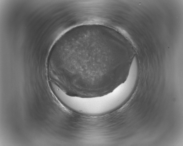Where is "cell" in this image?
Masks as SVG:
<instances>
[{
    "instance_id": "cell-1",
    "label": "cell",
    "mask_w": 183,
    "mask_h": 146,
    "mask_svg": "<svg viewBox=\"0 0 183 146\" xmlns=\"http://www.w3.org/2000/svg\"><path fill=\"white\" fill-rule=\"evenodd\" d=\"M87 38L81 32L71 30L56 42L50 54L47 72L50 80L70 96H97L111 86L102 43Z\"/></svg>"
}]
</instances>
